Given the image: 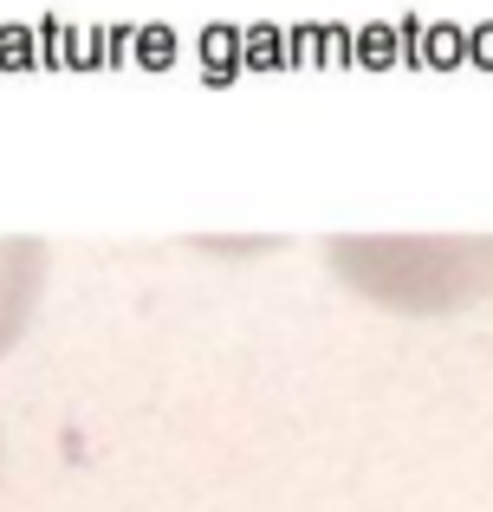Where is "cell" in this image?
<instances>
[{
	"label": "cell",
	"instance_id": "cell-1",
	"mask_svg": "<svg viewBox=\"0 0 493 512\" xmlns=\"http://www.w3.org/2000/svg\"><path fill=\"white\" fill-rule=\"evenodd\" d=\"M46 292V240L33 234H0V357L26 338Z\"/></svg>",
	"mask_w": 493,
	"mask_h": 512
}]
</instances>
